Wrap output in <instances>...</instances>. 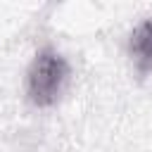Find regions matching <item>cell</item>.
I'll list each match as a JSON object with an SVG mask.
<instances>
[{"mask_svg":"<svg viewBox=\"0 0 152 152\" xmlns=\"http://www.w3.org/2000/svg\"><path fill=\"white\" fill-rule=\"evenodd\" d=\"M69 81V62L55 48H43L36 52L26 74V95L36 107H50L59 100Z\"/></svg>","mask_w":152,"mask_h":152,"instance_id":"obj_1","label":"cell"},{"mask_svg":"<svg viewBox=\"0 0 152 152\" xmlns=\"http://www.w3.org/2000/svg\"><path fill=\"white\" fill-rule=\"evenodd\" d=\"M128 55L140 76L152 74V17L142 19L128 38Z\"/></svg>","mask_w":152,"mask_h":152,"instance_id":"obj_2","label":"cell"}]
</instances>
